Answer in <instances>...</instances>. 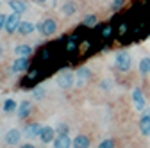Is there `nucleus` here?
I'll return each instance as SVG.
<instances>
[{
	"label": "nucleus",
	"instance_id": "obj_1",
	"mask_svg": "<svg viewBox=\"0 0 150 148\" xmlns=\"http://www.w3.org/2000/svg\"><path fill=\"white\" fill-rule=\"evenodd\" d=\"M115 66L118 71L125 73L130 70V66H132V57H130V54L129 52H120L116 57H115Z\"/></svg>",
	"mask_w": 150,
	"mask_h": 148
},
{
	"label": "nucleus",
	"instance_id": "obj_2",
	"mask_svg": "<svg viewBox=\"0 0 150 148\" xmlns=\"http://www.w3.org/2000/svg\"><path fill=\"white\" fill-rule=\"evenodd\" d=\"M38 30H40V34H43V36H52V34H55V30H57V23H55V20H52V18H47V20H43L40 25H38Z\"/></svg>",
	"mask_w": 150,
	"mask_h": 148
},
{
	"label": "nucleus",
	"instance_id": "obj_3",
	"mask_svg": "<svg viewBox=\"0 0 150 148\" xmlns=\"http://www.w3.org/2000/svg\"><path fill=\"white\" fill-rule=\"evenodd\" d=\"M75 77H77V75H73L71 71H63V73H59V77H57V86L63 87V89H68V87L73 86Z\"/></svg>",
	"mask_w": 150,
	"mask_h": 148
},
{
	"label": "nucleus",
	"instance_id": "obj_4",
	"mask_svg": "<svg viewBox=\"0 0 150 148\" xmlns=\"http://www.w3.org/2000/svg\"><path fill=\"white\" fill-rule=\"evenodd\" d=\"M20 27V14L13 13L11 16H7V23H6V32L7 34H14Z\"/></svg>",
	"mask_w": 150,
	"mask_h": 148
},
{
	"label": "nucleus",
	"instance_id": "obj_5",
	"mask_svg": "<svg viewBox=\"0 0 150 148\" xmlns=\"http://www.w3.org/2000/svg\"><path fill=\"white\" fill-rule=\"evenodd\" d=\"M27 68H29V59L23 57V55H20V57H16V59H14L11 70H13L14 73H20V71H25Z\"/></svg>",
	"mask_w": 150,
	"mask_h": 148
},
{
	"label": "nucleus",
	"instance_id": "obj_6",
	"mask_svg": "<svg viewBox=\"0 0 150 148\" xmlns=\"http://www.w3.org/2000/svg\"><path fill=\"white\" fill-rule=\"evenodd\" d=\"M71 144H73V141L68 137V134H57V137L54 139L55 148H70Z\"/></svg>",
	"mask_w": 150,
	"mask_h": 148
},
{
	"label": "nucleus",
	"instance_id": "obj_7",
	"mask_svg": "<svg viewBox=\"0 0 150 148\" xmlns=\"http://www.w3.org/2000/svg\"><path fill=\"white\" fill-rule=\"evenodd\" d=\"M132 100H134L138 111H145V97H143V91L139 87H136L132 91Z\"/></svg>",
	"mask_w": 150,
	"mask_h": 148
},
{
	"label": "nucleus",
	"instance_id": "obj_8",
	"mask_svg": "<svg viewBox=\"0 0 150 148\" xmlns=\"http://www.w3.org/2000/svg\"><path fill=\"white\" fill-rule=\"evenodd\" d=\"M40 139L47 144V143H50V141H54L55 139V130L52 127H45V128H41V134H40Z\"/></svg>",
	"mask_w": 150,
	"mask_h": 148
},
{
	"label": "nucleus",
	"instance_id": "obj_9",
	"mask_svg": "<svg viewBox=\"0 0 150 148\" xmlns=\"http://www.w3.org/2000/svg\"><path fill=\"white\" fill-rule=\"evenodd\" d=\"M20 130H18V128H11V130L6 134V143L9 144V146H14L18 141H20Z\"/></svg>",
	"mask_w": 150,
	"mask_h": 148
},
{
	"label": "nucleus",
	"instance_id": "obj_10",
	"mask_svg": "<svg viewBox=\"0 0 150 148\" xmlns=\"http://www.w3.org/2000/svg\"><path fill=\"white\" fill-rule=\"evenodd\" d=\"M73 148H89V137L84 134H79L73 137Z\"/></svg>",
	"mask_w": 150,
	"mask_h": 148
},
{
	"label": "nucleus",
	"instance_id": "obj_11",
	"mask_svg": "<svg viewBox=\"0 0 150 148\" xmlns=\"http://www.w3.org/2000/svg\"><path fill=\"white\" fill-rule=\"evenodd\" d=\"M139 130L143 136H150V114H143L139 120Z\"/></svg>",
	"mask_w": 150,
	"mask_h": 148
},
{
	"label": "nucleus",
	"instance_id": "obj_12",
	"mask_svg": "<svg viewBox=\"0 0 150 148\" xmlns=\"http://www.w3.org/2000/svg\"><path fill=\"white\" fill-rule=\"evenodd\" d=\"M9 6H11V9H13L14 13H18V14H22V13L27 11V6H25L23 0H9Z\"/></svg>",
	"mask_w": 150,
	"mask_h": 148
},
{
	"label": "nucleus",
	"instance_id": "obj_13",
	"mask_svg": "<svg viewBox=\"0 0 150 148\" xmlns=\"http://www.w3.org/2000/svg\"><path fill=\"white\" fill-rule=\"evenodd\" d=\"M34 23L30 22H20V27H18V34H22V36H29L34 32Z\"/></svg>",
	"mask_w": 150,
	"mask_h": 148
},
{
	"label": "nucleus",
	"instance_id": "obj_14",
	"mask_svg": "<svg viewBox=\"0 0 150 148\" xmlns=\"http://www.w3.org/2000/svg\"><path fill=\"white\" fill-rule=\"evenodd\" d=\"M18 118H20V120H25L29 114H30V104L29 102H22L20 105H18Z\"/></svg>",
	"mask_w": 150,
	"mask_h": 148
},
{
	"label": "nucleus",
	"instance_id": "obj_15",
	"mask_svg": "<svg viewBox=\"0 0 150 148\" xmlns=\"http://www.w3.org/2000/svg\"><path fill=\"white\" fill-rule=\"evenodd\" d=\"M41 125H38V123H30L27 128H25V136H29V137H36V136H40L41 134Z\"/></svg>",
	"mask_w": 150,
	"mask_h": 148
},
{
	"label": "nucleus",
	"instance_id": "obj_16",
	"mask_svg": "<svg viewBox=\"0 0 150 148\" xmlns=\"http://www.w3.org/2000/svg\"><path fill=\"white\" fill-rule=\"evenodd\" d=\"M61 11H63L64 16H73L75 13H77V4L75 2H66V4H63Z\"/></svg>",
	"mask_w": 150,
	"mask_h": 148
},
{
	"label": "nucleus",
	"instance_id": "obj_17",
	"mask_svg": "<svg viewBox=\"0 0 150 148\" xmlns=\"http://www.w3.org/2000/svg\"><path fill=\"white\" fill-rule=\"evenodd\" d=\"M14 54L16 55H23V57H29V55L32 54V48H30V45H18V47H14Z\"/></svg>",
	"mask_w": 150,
	"mask_h": 148
},
{
	"label": "nucleus",
	"instance_id": "obj_18",
	"mask_svg": "<svg viewBox=\"0 0 150 148\" xmlns=\"http://www.w3.org/2000/svg\"><path fill=\"white\" fill-rule=\"evenodd\" d=\"M139 73H141V75L150 73V57H143L139 61Z\"/></svg>",
	"mask_w": 150,
	"mask_h": 148
},
{
	"label": "nucleus",
	"instance_id": "obj_19",
	"mask_svg": "<svg viewBox=\"0 0 150 148\" xmlns=\"http://www.w3.org/2000/svg\"><path fill=\"white\" fill-rule=\"evenodd\" d=\"M75 75H77V77H79L81 80H88V79L91 77V70H89V68H84V66H82V68H79L77 71H75Z\"/></svg>",
	"mask_w": 150,
	"mask_h": 148
},
{
	"label": "nucleus",
	"instance_id": "obj_20",
	"mask_svg": "<svg viewBox=\"0 0 150 148\" xmlns=\"http://www.w3.org/2000/svg\"><path fill=\"white\" fill-rule=\"evenodd\" d=\"M97 22H98V18L95 14H88V16L82 18V25L84 27H93V25H97Z\"/></svg>",
	"mask_w": 150,
	"mask_h": 148
},
{
	"label": "nucleus",
	"instance_id": "obj_21",
	"mask_svg": "<svg viewBox=\"0 0 150 148\" xmlns=\"http://www.w3.org/2000/svg\"><path fill=\"white\" fill-rule=\"evenodd\" d=\"M16 107H18V105H16V102H14V100H11V98L4 102V111H6V113H11V111H16Z\"/></svg>",
	"mask_w": 150,
	"mask_h": 148
},
{
	"label": "nucleus",
	"instance_id": "obj_22",
	"mask_svg": "<svg viewBox=\"0 0 150 148\" xmlns=\"http://www.w3.org/2000/svg\"><path fill=\"white\" fill-rule=\"evenodd\" d=\"M98 148H115V141H112V139H104L98 144Z\"/></svg>",
	"mask_w": 150,
	"mask_h": 148
},
{
	"label": "nucleus",
	"instance_id": "obj_23",
	"mask_svg": "<svg viewBox=\"0 0 150 148\" xmlns=\"http://www.w3.org/2000/svg\"><path fill=\"white\" fill-rule=\"evenodd\" d=\"M55 132L57 134H68V125L66 123H59L57 128H55Z\"/></svg>",
	"mask_w": 150,
	"mask_h": 148
},
{
	"label": "nucleus",
	"instance_id": "obj_24",
	"mask_svg": "<svg viewBox=\"0 0 150 148\" xmlns=\"http://www.w3.org/2000/svg\"><path fill=\"white\" fill-rule=\"evenodd\" d=\"M43 95H45V87H43V86H38V87L34 89V97H36V98H41Z\"/></svg>",
	"mask_w": 150,
	"mask_h": 148
},
{
	"label": "nucleus",
	"instance_id": "obj_25",
	"mask_svg": "<svg viewBox=\"0 0 150 148\" xmlns=\"http://www.w3.org/2000/svg\"><path fill=\"white\" fill-rule=\"evenodd\" d=\"M75 48H77V43H75V41H73V38H71V39L68 41V45H66V52H73Z\"/></svg>",
	"mask_w": 150,
	"mask_h": 148
},
{
	"label": "nucleus",
	"instance_id": "obj_26",
	"mask_svg": "<svg viewBox=\"0 0 150 148\" xmlns=\"http://www.w3.org/2000/svg\"><path fill=\"white\" fill-rule=\"evenodd\" d=\"M6 23H7V16L6 14H0V30L6 29Z\"/></svg>",
	"mask_w": 150,
	"mask_h": 148
},
{
	"label": "nucleus",
	"instance_id": "obj_27",
	"mask_svg": "<svg viewBox=\"0 0 150 148\" xmlns=\"http://www.w3.org/2000/svg\"><path fill=\"white\" fill-rule=\"evenodd\" d=\"M122 6H123V0H112V9H115V11L120 9Z\"/></svg>",
	"mask_w": 150,
	"mask_h": 148
},
{
	"label": "nucleus",
	"instance_id": "obj_28",
	"mask_svg": "<svg viewBox=\"0 0 150 148\" xmlns=\"http://www.w3.org/2000/svg\"><path fill=\"white\" fill-rule=\"evenodd\" d=\"M102 36H104V38H109V36H111V27H105V29H104V34H102Z\"/></svg>",
	"mask_w": 150,
	"mask_h": 148
},
{
	"label": "nucleus",
	"instance_id": "obj_29",
	"mask_svg": "<svg viewBox=\"0 0 150 148\" xmlns=\"http://www.w3.org/2000/svg\"><path fill=\"white\" fill-rule=\"evenodd\" d=\"M41 57H43V59H48V57H50V54H48V50H43V52H41Z\"/></svg>",
	"mask_w": 150,
	"mask_h": 148
},
{
	"label": "nucleus",
	"instance_id": "obj_30",
	"mask_svg": "<svg viewBox=\"0 0 150 148\" xmlns=\"http://www.w3.org/2000/svg\"><path fill=\"white\" fill-rule=\"evenodd\" d=\"M20 148H36V146H34V144H29V143H25V144H22Z\"/></svg>",
	"mask_w": 150,
	"mask_h": 148
},
{
	"label": "nucleus",
	"instance_id": "obj_31",
	"mask_svg": "<svg viewBox=\"0 0 150 148\" xmlns=\"http://www.w3.org/2000/svg\"><path fill=\"white\" fill-rule=\"evenodd\" d=\"M100 86H102V87H105V89H109V86H111V84H109V82H102Z\"/></svg>",
	"mask_w": 150,
	"mask_h": 148
},
{
	"label": "nucleus",
	"instance_id": "obj_32",
	"mask_svg": "<svg viewBox=\"0 0 150 148\" xmlns=\"http://www.w3.org/2000/svg\"><path fill=\"white\" fill-rule=\"evenodd\" d=\"M38 2H41V4H45V2H47V0H38Z\"/></svg>",
	"mask_w": 150,
	"mask_h": 148
},
{
	"label": "nucleus",
	"instance_id": "obj_33",
	"mask_svg": "<svg viewBox=\"0 0 150 148\" xmlns=\"http://www.w3.org/2000/svg\"><path fill=\"white\" fill-rule=\"evenodd\" d=\"M2 50H4V48H2V43H0V54H2Z\"/></svg>",
	"mask_w": 150,
	"mask_h": 148
}]
</instances>
